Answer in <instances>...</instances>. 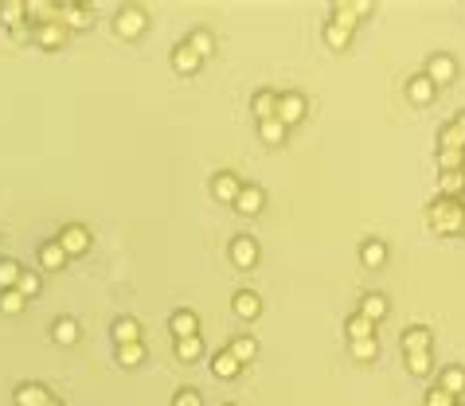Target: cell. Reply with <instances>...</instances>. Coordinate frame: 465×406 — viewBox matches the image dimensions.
<instances>
[{
  "mask_svg": "<svg viewBox=\"0 0 465 406\" xmlns=\"http://www.w3.org/2000/svg\"><path fill=\"white\" fill-rule=\"evenodd\" d=\"M305 110H309V106H305V94L286 90V94H278V110H274V118L289 129V125H297V121L305 118Z\"/></svg>",
  "mask_w": 465,
  "mask_h": 406,
  "instance_id": "obj_2",
  "label": "cell"
},
{
  "mask_svg": "<svg viewBox=\"0 0 465 406\" xmlns=\"http://www.w3.org/2000/svg\"><path fill=\"white\" fill-rule=\"evenodd\" d=\"M465 192V172H442L438 176V199H461Z\"/></svg>",
  "mask_w": 465,
  "mask_h": 406,
  "instance_id": "obj_15",
  "label": "cell"
},
{
  "mask_svg": "<svg viewBox=\"0 0 465 406\" xmlns=\"http://www.w3.org/2000/svg\"><path fill=\"white\" fill-rule=\"evenodd\" d=\"M0 309H4V313H20V309H24V297H20L16 289H0Z\"/></svg>",
  "mask_w": 465,
  "mask_h": 406,
  "instance_id": "obj_41",
  "label": "cell"
},
{
  "mask_svg": "<svg viewBox=\"0 0 465 406\" xmlns=\"http://www.w3.org/2000/svg\"><path fill=\"white\" fill-rule=\"evenodd\" d=\"M43 406H63V402H59V398H47V402H43Z\"/></svg>",
  "mask_w": 465,
  "mask_h": 406,
  "instance_id": "obj_46",
  "label": "cell"
},
{
  "mask_svg": "<svg viewBox=\"0 0 465 406\" xmlns=\"http://www.w3.org/2000/svg\"><path fill=\"white\" fill-rule=\"evenodd\" d=\"M231 309H235V316H243V321H254V316L262 313V301H258V293H250V289H238V293L231 297Z\"/></svg>",
  "mask_w": 465,
  "mask_h": 406,
  "instance_id": "obj_8",
  "label": "cell"
},
{
  "mask_svg": "<svg viewBox=\"0 0 465 406\" xmlns=\"http://www.w3.org/2000/svg\"><path fill=\"white\" fill-rule=\"evenodd\" d=\"M360 316H364V321H383V316H387V297L383 293H364V301H360Z\"/></svg>",
  "mask_w": 465,
  "mask_h": 406,
  "instance_id": "obj_16",
  "label": "cell"
},
{
  "mask_svg": "<svg viewBox=\"0 0 465 406\" xmlns=\"http://www.w3.org/2000/svg\"><path fill=\"white\" fill-rule=\"evenodd\" d=\"M426 78H430L434 86H446L457 78V63L449 59V55H430V63H426Z\"/></svg>",
  "mask_w": 465,
  "mask_h": 406,
  "instance_id": "obj_5",
  "label": "cell"
},
{
  "mask_svg": "<svg viewBox=\"0 0 465 406\" xmlns=\"http://www.w3.org/2000/svg\"><path fill=\"white\" fill-rule=\"evenodd\" d=\"M352 12H356V16H368V12H372V0H356Z\"/></svg>",
  "mask_w": 465,
  "mask_h": 406,
  "instance_id": "obj_44",
  "label": "cell"
},
{
  "mask_svg": "<svg viewBox=\"0 0 465 406\" xmlns=\"http://www.w3.org/2000/svg\"><path fill=\"white\" fill-rule=\"evenodd\" d=\"M172 67H176L180 75H195V70L203 67V59L195 55L192 47H188V39H184V43H176V47H172Z\"/></svg>",
  "mask_w": 465,
  "mask_h": 406,
  "instance_id": "obj_11",
  "label": "cell"
},
{
  "mask_svg": "<svg viewBox=\"0 0 465 406\" xmlns=\"http://www.w3.org/2000/svg\"><path fill=\"white\" fill-rule=\"evenodd\" d=\"M438 390H446V395H461L465 390V367H446V371L438 375Z\"/></svg>",
  "mask_w": 465,
  "mask_h": 406,
  "instance_id": "obj_20",
  "label": "cell"
},
{
  "mask_svg": "<svg viewBox=\"0 0 465 406\" xmlns=\"http://www.w3.org/2000/svg\"><path fill=\"white\" fill-rule=\"evenodd\" d=\"M238 192H243V184H238L235 172H215V180H212V195H215V199L235 203V195H238Z\"/></svg>",
  "mask_w": 465,
  "mask_h": 406,
  "instance_id": "obj_9",
  "label": "cell"
},
{
  "mask_svg": "<svg viewBox=\"0 0 465 406\" xmlns=\"http://www.w3.org/2000/svg\"><path fill=\"white\" fill-rule=\"evenodd\" d=\"M145 8H137V4H126V8L114 16V27H118V35H126V39H137V35L145 32Z\"/></svg>",
  "mask_w": 465,
  "mask_h": 406,
  "instance_id": "obj_3",
  "label": "cell"
},
{
  "mask_svg": "<svg viewBox=\"0 0 465 406\" xmlns=\"http://www.w3.org/2000/svg\"><path fill=\"white\" fill-rule=\"evenodd\" d=\"M16 281H20V262L0 258V289H16Z\"/></svg>",
  "mask_w": 465,
  "mask_h": 406,
  "instance_id": "obj_35",
  "label": "cell"
},
{
  "mask_svg": "<svg viewBox=\"0 0 465 406\" xmlns=\"http://www.w3.org/2000/svg\"><path fill=\"white\" fill-rule=\"evenodd\" d=\"M32 39L40 43V47L55 51V47L67 43V27H63V24H32Z\"/></svg>",
  "mask_w": 465,
  "mask_h": 406,
  "instance_id": "obj_7",
  "label": "cell"
},
{
  "mask_svg": "<svg viewBox=\"0 0 465 406\" xmlns=\"http://www.w3.org/2000/svg\"><path fill=\"white\" fill-rule=\"evenodd\" d=\"M55 242L67 250V258H71V254H86V250H90V230H86L83 223H67V227L59 230V238H55Z\"/></svg>",
  "mask_w": 465,
  "mask_h": 406,
  "instance_id": "obj_4",
  "label": "cell"
},
{
  "mask_svg": "<svg viewBox=\"0 0 465 406\" xmlns=\"http://www.w3.org/2000/svg\"><path fill=\"white\" fill-rule=\"evenodd\" d=\"M438 144H442V149H457V152H465V137L457 133L454 125H446V129L438 133Z\"/></svg>",
  "mask_w": 465,
  "mask_h": 406,
  "instance_id": "obj_39",
  "label": "cell"
},
{
  "mask_svg": "<svg viewBox=\"0 0 465 406\" xmlns=\"http://www.w3.org/2000/svg\"><path fill=\"white\" fill-rule=\"evenodd\" d=\"M258 137H262L266 144H282V141H286V125H282L278 118H270V121H258Z\"/></svg>",
  "mask_w": 465,
  "mask_h": 406,
  "instance_id": "obj_29",
  "label": "cell"
},
{
  "mask_svg": "<svg viewBox=\"0 0 465 406\" xmlns=\"http://www.w3.org/2000/svg\"><path fill=\"white\" fill-rule=\"evenodd\" d=\"M250 110H254V118H258V121H270L274 110H278V94H274V90H258L250 98Z\"/></svg>",
  "mask_w": 465,
  "mask_h": 406,
  "instance_id": "obj_17",
  "label": "cell"
},
{
  "mask_svg": "<svg viewBox=\"0 0 465 406\" xmlns=\"http://www.w3.org/2000/svg\"><path fill=\"white\" fill-rule=\"evenodd\" d=\"M200 355H203V344H200V336L176 340V359H184V364H195Z\"/></svg>",
  "mask_w": 465,
  "mask_h": 406,
  "instance_id": "obj_30",
  "label": "cell"
},
{
  "mask_svg": "<svg viewBox=\"0 0 465 406\" xmlns=\"http://www.w3.org/2000/svg\"><path fill=\"white\" fill-rule=\"evenodd\" d=\"M332 24L348 27V32H352V27H356V12H352V0H337V4H332Z\"/></svg>",
  "mask_w": 465,
  "mask_h": 406,
  "instance_id": "obj_32",
  "label": "cell"
},
{
  "mask_svg": "<svg viewBox=\"0 0 465 406\" xmlns=\"http://www.w3.org/2000/svg\"><path fill=\"white\" fill-rule=\"evenodd\" d=\"M90 20H94L90 8H83V4H63V20H59V24L67 27V32H71V27H86Z\"/></svg>",
  "mask_w": 465,
  "mask_h": 406,
  "instance_id": "obj_23",
  "label": "cell"
},
{
  "mask_svg": "<svg viewBox=\"0 0 465 406\" xmlns=\"http://www.w3.org/2000/svg\"><path fill=\"white\" fill-rule=\"evenodd\" d=\"M231 355H235L238 364H250L254 355H258V340H250V336H235L231 340V347H227Z\"/></svg>",
  "mask_w": 465,
  "mask_h": 406,
  "instance_id": "obj_25",
  "label": "cell"
},
{
  "mask_svg": "<svg viewBox=\"0 0 465 406\" xmlns=\"http://www.w3.org/2000/svg\"><path fill=\"white\" fill-rule=\"evenodd\" d=\"M348 336H352V340H368V336H375V324L356 313L352 321H348Z\"/></svg>",
  "mask_w": 465,
  "mask_h": 406,
  "instance_id": "obj_36",
  "label": "cell"
},
{
  "mask_svg": "<svg viewBox=\"0 0 465 406\" xmlns=\"http://www.w3.org/2000/svg\"><path fill=\"white\" fill-rule=\"evenodd\" d=\"M51 336H55V344H75L78 340V324L71 321V316H59V321L51 324Z\"/></svg>",
  "mask_w": 465,
  "mask_h": 406,
  "instance_id": "obj_27",
  "label": "cell"
},
{
  "mask_svg": "<svg viewBox=\"0 0 465 406\" xmlns=\"http://www.w3.org/2000/svg\"><path fill=\"white\" fill-rule=\"evenodd\" d=\"M262 203H266V195H262V187H254V184L250 187L243 184V192L235 195V207L243 215H258V211H262Z\"/></svg>",
  "mask_w": 465,
  "mask_h": 406,
  "instance_id": "obj_13",
  "label": "cell"
},
{
  "mask_svg": "<svg viewBox=\"0 0 465 406\" xmlns=\"http://www.w3.org/2000/svg\"><path fill=\"white\" fill-rule=\"evenodd\" d=\"M406 371H411V375H430V352L406 355Z\"/></svg>",
  "mask_w": 465,
  "mask_h": 406,
  "instance_id": "obj_38",
  "label": "cell"
},
{
  "mask_svg": "<svg viewBox=\"0 0 465 406\" xmlns=\"http://www.w3.org/2000/svg\"><path fill=\"white\" fill-rule=\"evenodd\" d=\"M449 125H454V129H457V133H461V137H465V110H461V113H457V118H454V121H449Z\"/></svg>",
  "mask_w": 465,
  "mask_h": 406,
  "instance_id": "obj_45",
  "label": "cell"
},
{
  "mask_svg": "<svg viewBox=\"0 0 465 406\" xmlns=\"http://www.w3.org/2000/svg\"><path fill=\"white\" fill-rule=\"evenodd\" d=\"M454 406H461V402H454Z\"/></svg>",
  "mask_w": 465,
  "mask_h": 406,
  "instance_id": "obj_48",
  "label": "cell"
},
{
  "mask_svg": "<svg viewBox=\"0 0 465 406\" xmlns=\"http://www.w3.org/2000/svg\"><path fill=\"white\" fill-rule=\"evenodd\" d=\"M40 289H43V281H40V273H28V270H20V281H16V293L24 297H40Z\"/></svg>",
  "mask_w": 465,
  "mask_h": 406,
  "instance_id": "obj_31",
  "label": "cell"
},
{
  "mask_svg": "<svg viewBox=\"0 0 465 406\" xmlns=\"http://www.w3.org/2000/svg\"><path fill=\"white\" fill-rule=\"evenodd\" d=\"M63 262H67V250H63L55 238L40 246V266H43V270H63Z\"/></svg>",
  "mask_w": 465,
  "mask_h": 406,
  "instance_id": "obj_18",
  "label": "cell"
},
{
  "mask_svg": "<svg viewBox=\"0 0 465 406\" xmlns=\"http://www.w3.org/2000/svg\"><path fill=\"white\" fill-rule=\"evenodd\" d=\"M426 219H430V227L438 235H457L465 227V203L461 199H434Z\"/></svg>",
  "mask_w": 465,
  "mask_h": 406,
  "instance_id": "obj_1",
  "label": "cell"
},
{
  "mask_svg": "<svg viewBox=\"0 0 465 406\" xmlns=\"http://www.w3.org/2000/svg\"><path fill=\"white\" fill-rule=\"evenodd\" d=\"M231 262H235L238 270H250V266L258 262V242H254L250 235H238L235 242H231Z\"/></svg>",
  "mask_w": 465,
  "mask_h": 406,
  "instance_id": "obj_6",
  "label": "cell"
},
{
  "mask_svg": "<svg viewBox=\"0 0 465 406\" xmlns=\"http://www.w3.org/2000/svg\"><path fill=\"white\" fill-rule=\"evenodd\" d=\"M360 258H364V266H372V270H375V266L387 262V246H383L380 238H368V242L360 246Z\"/></svg>",
  "mask_w": 465,
  "mask_h": 406,
  "instance_id": "obj_24",
  "label": "cell"
},
{
  "mask_svg": "<svg viewBox=\"0 0 465 406\" xmlns=\"http://www.w3.org/2000/svg\"><path fill=\"white\" fill-rule=\"evenodd\" d=\"M118 364L121 367L145 364V344H141V340H137V344H118Z\"/></svg>",
  "mask_w": 465,
  "mask_h": 406,
  "instance_id": "obj_28",
  "label": "cell"
},
{
  "mask_svg": "<svg viewBox=\"0 0 465 406\" xmlns=\"http://www.w3.org/2000/svg\"><path fill=\"white\" fill-rule=\"evenodd\" d=\"M325 39H329V47H348V43H352V32H348V27H340V24H325Z\"/></svg>",
  "mask_w": 465,
  "mask_h": 406,
  "instance_id": "obj_33",
  "label": "cell"
},
{
  "mask_svg": "<svg viewBox=\"0 0 465 406\" xmlns=\"http://www.w3.org/2000/svg\"><path fill=\"white\" fill-rule=\"evenodd\" d=\"M238 367H243V364H238L231 352H215V355H212V371L219 375V379H235Z\"/></svg>",
  "mask_w": 465,
  "mask_h": 406,
  "instance_id": "obj_22",
  "label": "cell"
},
{
  "mask_svg": "<svg viewBox=\"0 0 465 406\" xmlns=\"http://www.w3.org/2000/svg\"><path fill=\"white\" fill-rule=\"evenodd\" d=\"M169 328L176 340H188V336H200V316L188 313V309H180V313L169 316Z\"/></svg>",
  "mask_w": 465,
  "mask_h": 406,
  "instance_id": "obj_10",
  "label": "cell"
},
{
  "mask_svg": "<svg viewBox=\"0 0 465 406\" xmlns=\"http://www.w3.org/2000/svg\"><path fill=\"white\" fill-rule=\"evenodd\" d=\"M426 406H454V395H446V390L430 387V390H426Z\"/></svg>",
  "mask_w": 465,
  "mask_h": 406,
  "instance_id": "obj_43",
  "label": "cell"
},
{
  "mask_svg": "<svg viewBox=\"0 0 465 406\" xmlns=\"http://www.w3.org/2000/svg\"><path fill=\"white\" fill-rule=\"evenodd\" d=\"M434 90H438V86L430 82V78L426 75H415V78H406V98L415 102V106H426V102L434 98Z\"/></svg>",
  "mask_w": 465,
  "mask_h": 406,
  "instance_id": "obj_14",
  "label": "cell"
},
{
  "mask_svg": "<svg viewBox=\"0 0 465 406\" xmlns=\"http://www.w3.org/2000/svg\"><path fill=\"white\" fill-rule=\"evenodd\" d=\"M430 344H434V336H430V328H423V324H415V328L403 332V355L430 352Z\"/></svg>",
  "mask_w": 465,
  "mask_h": 406,
  "instance_id": "obj_12",
  "label": "cell"
},
{
  "mask_svg": "<svg viewBox=\"0 0 465 406\" xmlns=\"http://www.w3.org/2000/svg\"><path fill=\"white\" fill-rule=\"evenodd\" d=\"M438 164H442V172H465V152L442 149V152H438Z\"/></svg>",
  "mask_w": 465,
  "mask_h": 406,
  "instance_id": "obj_34",
  "label": "cell"
},
{
  "mask_svg": "<svg viewBox=\"0 0 465 406\" xmlns=\"http://www.w3.org/2000/svg\"><path fill=\"white\" fill-rule=\"evenodd\" d=\"M188 47H192L200 59H207V55H212V47H215V35L207 32V27H195V32L188 35Z\"/></svg>",
  "mask_w": 465,
  "mask_h": 406,
  "instance_id": "obj_26",
  "label": "cell"
},
{
  "mask_svg": "<svg viewBox=\"0 0 465 406\" xmlns=\"http://www.w3.org/2000/svg\"><path fill=\"white\" fill-rule=\"evenodd\" d=\"M114 340H118V344H137V340H141V324H137L133 316H118V321H114Z\"/></svg>",
  "mask_w": 465,
  "mask_h": 406,
  "instance_id": "obj_21",
  "label": "cell"
},
{
  "mask_svg": "<svg viewBox=\"0 0 465 406\" xmlns=\"http://www.w3.org/2000/svg\"><path fill=\"white\" fill-rule=\"evenodd\" d=\"M461 235H465V227H461Z\"/></svg>",
  "mask_w": 465,
  "mask_h": 406,
  "instance_id": "obj_47",
  "label": "cell"
},
{
  "mask_svg": "<svg viewBox=\"0 0 465 406\" xmlns=\"http://www.w3.org/2000/svg\"><path fill=\"white\" fill-rule=\"evenodd\" d=\"M352 355L356 359H375V355H380V344H375V336H368V340H352Z\"/></svg>",
  "mask_w": 465,
  "mask_h": 406,
  "instance_id": "obj_37",
  "label": "cell"
},
{
  "mask_svg": "<svg viewBox=\"0 0 465 406\" xmlns=\"http://www.w3.org/2000/svg\"><path fill=\"white\" fill-rule=\"evenodd\" d=\"M0 16L8 20L12 27H20V20L28 16V4H16V0H12V4H0Z\"/></svg>",
  "mask_w": 465,
  "mask_h": 406,
  "instance_id": "obj_40",
  "label": "cell"
},
{
  "mask_svg": "<svg viewBox=\"0 0 465 406\" xmlns=\"http://www.w3.org/2000/svg\"><path fill=\"white\" fill-rule=\"evenodd\" d=\"M47 398L51 395L40 387V383H20V387H16V406H43Z\"/></svg>",
  "mask_w": 465,
  "mask_h": 406,
  "instance_id": "obj_19",
  "label": "cell"
},
{
  "mask_svg": "<svg viewBox=\"0 0 465 406\" xmlns=\"http://www.w3.org/2000/svg\"><path fill=\"white\" fill-rule=\"evenodd\" d=\"M172 406H203V402H200V390H192V387L176 390V398H172Z\"/></svg>",
  "mask_w": 465,
  "mask_h": 406,
  "instance_id": "obj_42",
  "label": "cell"
}]
</instances>
